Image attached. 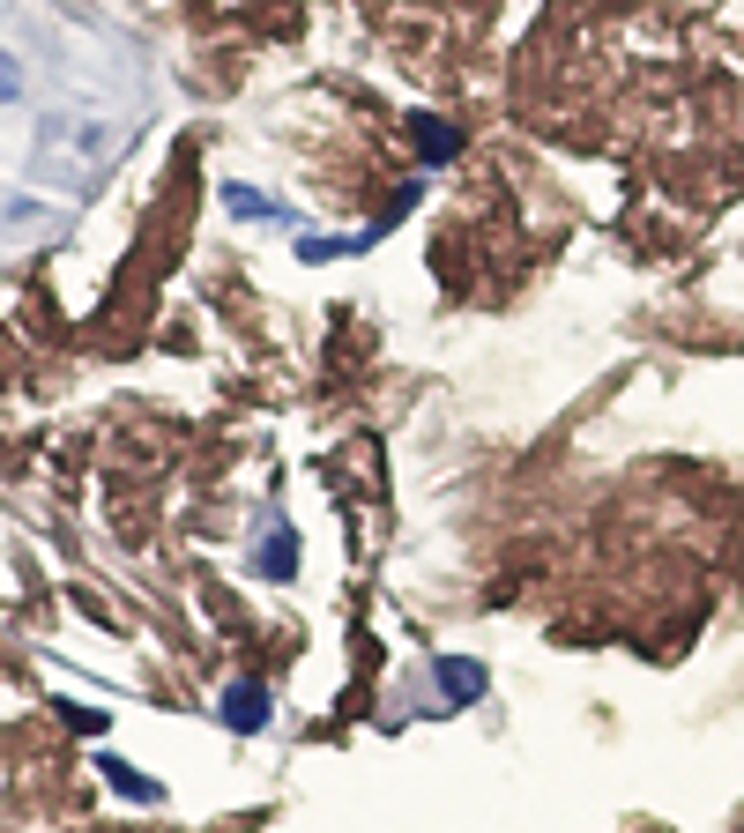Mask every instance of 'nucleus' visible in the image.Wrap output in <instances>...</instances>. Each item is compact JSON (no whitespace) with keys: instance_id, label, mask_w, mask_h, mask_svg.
<instances>
[{"instance_id":"obj_1","label":"nucleus","mask_w":744,"mask_h":833,"mask_svg":"<svg viewBox=\"0 0 744 833\" xmlns=\"http://www.w3.org/2000/svg\"><path fill=\"white\" fill-rule=\"evenodd\" d=\"M97 774H105L120 796H134V804H157V796H165L149 774H142V766H134V759H120V751H105V759H97Z\"/></svg>"},{"instance_id":"obj_2","label":"nucleus","mask_w":744,"mask_h":833,"mask_svg":"<svg viewBox=\"0 0 744 833\" xmlns=\"http://www.w3.org/2000/svg\"><path fill=\"white\" fill-rule=\"evenodd\" d=\"M224 722H231L239 737H253V729L268 722V692H261V685H231V692H224Z\"/></svg>"},{"instance_id":"obj_3","label":"nucleus","mask_w":744,"mask_h":833,"mask_svg":"<svg viewBox=\"0 0 744 833\" xmlns=\"http://www.w3.org/2000/svg\"><path fill=\"white\" fill-rule=\"evenodd\" d=\"M440 692H447V700H477V692H484V669L461 663V655H440Z\"/></svg>"},{"instance_id":"obj_4","label":"nucleus","mask_w":744,"mask_h":833,"mask_svg":"<svg viewBox=\"0 0 744 833\" xmlns=\"http://www.w3.org/2000/svg\"><path fill=\"white\" fill-rule=\"evenodd\" d=\"M417 157H424V165H447V157H455V126L417 120Z\"/></svg>"},{"instance_id":"obj_5","label":"nucleus","mask_w":744,"mask_h":833,"mask_svg":"<svg viewBox=\"0 0 744 833\" xmlns=\"http://www.w3.org/2000/svg\"><path fill=\"white\" fill-rule=\"evenodd\" d=\"M261 574H268V581H290V574H298V543H290L284 529L268 536V551H261Z\"/></svg>"},{"instance_id":"obj_6","label":"nucleus","mask_w":744,"mask_h":833,"mask_svg":"<svg viewBox=\"0 0 744 833\" xmlns=\"http://www.w3.org/2000/svg\"><path fill=\"white\" fill-rule=\"evenodd\" d=\"M224 208H231V216H276V202L253 194V186H224Z\"/></svg>"},{"instance_id":"obj_7","label":"nucleus","mask_w":744,"mask_h":833,"mask_svg":"<svg viewBox=\"0 0 744 833\" xmlns=\"http://www.w3.org/2000/svg\"><path fill=\"white\" fill-rule=\"evenodd\" d=\"M68 722H75L83 737H97V729H105V714H97V708H68Z\"/></svg>"},{"instance_id":"obj_8","label":"nucleus","mask_w":744,"mask_h":833,"mask_svg":"<svg viewBox=\"0 0 744 833\" xmlns=\"http://www.w3.org/2000/svg\"><path fill=\"white\" fill-rule=\"evenodd\" d=\"M15 89H23V75H15V60H8V52H0V105H8V97H15Z\"/></svg>"}]
</instances>
